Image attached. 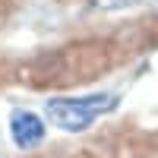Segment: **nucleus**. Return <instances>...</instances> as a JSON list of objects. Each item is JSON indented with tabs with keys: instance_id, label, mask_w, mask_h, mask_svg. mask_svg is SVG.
<instances>
[{
	"instance_id": "nucleus-1",
	"label": "nucleus",
	"mask_w": 158,
	"mask_h": 158,
	"mask_svg": "<svg viewBox=\"0 0 158 158\" xmlns=\"http://www.w3.org/2000/svg\"><path fill=\"white\" fill-rule=\"evenodd\" d=\"M117 108V98L108 92H95V95H82V98H51L48 101V120L57 123L60 130L79 133L98 120L101 114H108Z\"/></svg>"
},
{
	"instance_id": "nucleus-2",
	"label": "nucleus",
	"mask_w": 158,
	"mask_h": 158,
	"mask_svg": "<svg viewBox=\"0 0 158 158\" xmlns=\"http://www.w3.org/2000/svg\"><path fill=\"white\" fill-rule=\"evenodd\" d=\"M10 136L19 149H35L44 139V120L32 111H13L10 114Z\"/></svg>"
},
{
	"instance_id": "nucleus-3",
	"label": "nucleus",
	"mask_w": 158,
	"mask_h": 158,
	"mask_svg": "<svg viewBox=\"0 0 158 158\" xmlns=\"http://www.w3.org/2000/svg\"><path fill=\"white\" fill-rule=\"evenodd\" d=\"M95 10H120V6H130V3H136V0H89Z\"/></svg>"
}]
</instances>
